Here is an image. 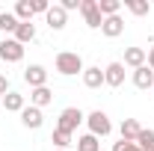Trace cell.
<instances>
[{"label": "cell", "instance_id": "1", "mask_svg": "<svg viewBox=\"0 0 154 151\" xmlns=\"http://www.w3.org/2000/svg\"><path fill=\"white\" fill-rule=\"evenodd\" d=\"M57 71L65 74V77L83 74V59H80V54H74V51H62V54H57Z\"/></svg>", "mask_w": 154, "mask_h": 151}, {"label": "cell", "instance_id": "2", "mask_svg": "<svg viewBox=\"0 0 154 151\" xmlns=\"http://www.w3.org/2000/svg\"><path fill=\"white\" fill-rule=\"evenodd\" d=\"M86 125H89V133L92 136H107V133L113 131V125H110V116L104 113V110H95V113H89L86 116Z\"/></svg>", "mask_w": 154, "mask_h": 151}, {"label": "cell", "instance_id": "3", "mask_svg": "<svg viewBox=\"0 0 154 151\" xmlns=\"http://www.w3.org/2000/svg\"><path fill=\"white\" fill-rule=\"evenodd\" d=\"M24 59V45L15 39H3L0 42V62H21Z\"/></svg>", "mask_w": 154, "mask_h": 151}, {"label": "cell", "instance_id": "4", "mask_svg": "<svg viewBox=\"0 0 154 151\" xmlns=\"http://www.w3.org/2000/svg\"><path fill=\"white\" fill-rule=\"evenodd\" d=\"M80 12H83L86 27H92V30H98V27L104 24V15H101V9H98V0H80Z\"/></svg>", "mask_w": 154, "mask_h": 151}, {"label": "cell", "instance_id": "5", "mask_svg": "<svg viewBox=\"0 0 154 151\" xmlns=\"http://www.w3.org/2000/svg\"><path fill=\"white\" fill-rule=\"evenodd\" d=\"M83 119H86V116L80 113L77 107H65V110L59 113V125H57V128H59V131H65V133H74L77 125H80Z\"/></svg>", "mask_w": 154, "mask_h": 151}, {"label": "cell", "instance_id": "6", "mask_svg": "<svg viewBox=\"0 0 154 151\" xmlns=\"http://www.w3.org/2000/svg\"><path fill=\"white\" fill-rule=\"evenodd\" d=\"M21 125H24V128H30V131H38V128L45 125L42 110H38V107H33V104H30V107H24V110H21Z\"/></svg>", "mask_w": 154, "mask_h": 151}, {"label": "cell", "instance_id": "7", "mask_svg": "<svg viewBox=\"0 0 154 151\" xmlns=\"http://www.w3.org/2000/svg\"><path fill=\"white\" fill-rule=\"evenodd\" d=\"M24 80L30 83V89L48 86V71H45V65H27V68H24Z\"/></svg>", "mask_w": 154, "mask_h": 151}, {"label": "cell", "instance_id": "8", "mask_svg": "<svg viewBox=\"0 0 154 151\" xmlns=\"http://www.w3.org/2000/svg\"><path fill=\"white\" fill-rule=\"evenodd\" d=\"M104 83L107 86H122L125 83V62H110L104 68Z\"/></svg>", "mask_w": 154, "mask_h": 151}, {"label": "cell", "instance_id": "9", "mask_svg": "<svg viewBox=\"0 0 154 151\" xmlns=\"http://www.w3.org/2000/svg\"><path fill=\"white\" fill-rule=\"evenodd\" d=\"M45 18H48V27H51V30H62V27L68 24V12L57 3V6H51V9H48V15H45Z\"/></svg>", "mask_w": 154, "mask_h": 151}, {"label": "cell", "instance_id": "10", "mask_svg": "<svg viewBox=\"0 0 154 151\" xmlns=\"http://www.w3.org/2000/svg\"><path fill=\"white\" fill-rule=\"evenodd\" d=\"M101 33L107 39H119L122 33H125V21L119 18V15H113V18H104V24H101Z\"/></svg>", "mask_w": 154, "mask_h": 151}, {"label": "cell", "instance_id": "11", "mask_svg": "<svg viewBox=\"0 0 154 151\" xmlns=\"http://www.w3.org/2000/svg\"><path fill=\"white\" fill-rule=\"evenodd\" d=\"M83 83H86V89H101V86H104V71H101V65L83 68Z\"/></svg>", "mask_w": 154, "mask_h": 151}, {"label": "cell", "instance_id": "12", "mask_svg": "<svg viewBox=\"0 0 154 151\" xmlns=\"http://www.w3.org/2000/svg\"><path fill=\"white\" fill-rule=\"evenodd\" d=\"M145 62H148V54H145L142 48H128V51H125V65H131L134 71L142 68Z\"/></svg>", "mask_w": 154, "mask_h": 151}, {"label": "cell", "instance_id": "13", "mask_svg": "<svg viewBox=\"0 0 154 151\" xmlns=\"http://www.w3.org/2000/svg\"><path fill=\"white\" fill-rule=\"evenodd\" d=\"M134 86L136 89H151L154 86V71L148 68V65H142V68L134 71Z\"/></svg>", "mask_w": 154, "mask_h": 151}, {"label": "cell", "instance_id": "14", "mask_svg": "<svg viewBox=\"0 0 154 151\" xmlns=\"http://www.w3.org/2000/svg\"><path fill=\"white\" fill-rule=\"evenodd\" d=\"M51 101H54V92H51L48 86H38V89H33V92H30V104H33V107H38V110H42V107H48Z\"/></svg>", "mask_w": 154, "mask_h": 151}, {"label": "cell", "instance_id": "15", "mask_svg": "<svg viewBox=\"0 0 154 151\" xmlns=\"http://www.w3.org/2000/svg\"><path fill=\"white\" fill-rule=\"evenodd\" d=\"M119 131H122V139H125V142H136V136L142 133V128H139V122H136V119H125Z\"/></svg>", "mask_w": 154, "mask_h": 151}, {"label": "cell", "instance_id": "16", "mask_svg": "<svg viewBox=\"0 0 154 151\" xmlns=\"http://www.w3.org/2000/svg\"><path fill=\"white\" fill-rule=\"evenodd\" d=\"M3 107H6V113H21L27 104H24V95L18 92H6L3 95Z\"/></svg>", "mask_w": 154, "mask_h": 151}, {"label": "cell", "instance_id": "17", "mask_svg": "<svg viewBox=\"0 0 154 151\" xmlns=\"http://www.w3.org/2000/svg\"><path fill=\"white\" fill-rule=\"evenodd\" d=\"M33 15H36V12H33V0H18V3H15V18H18L21 24H30Z\"/></svg>", "mask_w": 154, "mask_h": 151}, {"label": "cell", "instance_id": "18", "mask_svg": "<svg viewBox=\"0 0 154 151\" xmlns=\"http://www.w3.org/2000/svg\"><path fill=\"white\" fill-rule=\"evenodd\" d=\"M36 39V24L30 21V24H18V30H15V42L21 45H27V42H33Z\"/></svg>", "mask_w": 154, "mask_h": 151}, {"label": "cell", "instance_id": "19", "mask_svg": "<svg viewBox=\"0 0 154 151\" xmlns=\"http://www.w3.org/2000/svg\"><path fill=\"white\" fill-rule=\"evenodd\" d=\"M77 151H101V139L92 133H83V136H77Z\"/></svg>", "mask_w": 154, "mask_h": 151}, {"label": "cell", "instance_id": "20", "mask_svg": "<svg viewBox=\"0 0 154 151\" xmlns=\"http://www.w3.org/2000/svg\"><path fill=\"white\" fill-rule=\"evenodd\" d=\"M98 9H101L104 18H113V15H119V9H122V0H98Z\"/></svg>", "mask_w": 154, "mask_h": 151}, {"label": "cell", "instance_id": "21", "mask_svg": "<svg viewBox=\"0 0 154 151\" xmlns=\"http://www.w3.org/2000/svg\"><path fill=\"white\" fill-rule=\"evenodd\" d=\"M136 145H139V151H154V131L151 128L148 131L142 128V133L136 136Z\"/></svg>", "mask_w": 154, "mask_h": 151}, {"label": "cell", "instance_id": "22", "mask_svg": "<svg viewBox=\"0 0 154 151\" xmlns=\"http://www.w3.org/2000/svg\"><path fill=\"white\" fill-rule=\"evenodd\" d=\"M18 24L21 21L15 18V12H3V15H0V30H3V33H15Z\"/></svg>", "mask_w": 154, "mask_h": 151}, {"label": "cell", "instance_id": "23", "mask_svg": "<svg viewBox=\"0 0 154 151\" xmlns=\"http://www.w3.org/2000/svg\"><path fill=\"white\" fill-rule=\"evenodd\" d=\"M125 6H128V12H134V15H148V3L145 0H125Z\"/></svg>", "mask_w": 154, "mask_h": 151}, {"label": "cell", "instance_id": "24", "mask_svg": "<svg viewBox=\"0 0 154 151\" xmlns=\"http://www.w3.org/2000/svg\"><path fill=\"white\" fill-rule=\"evenodd\" d=\"M51 142H54V145H57V148H68V145H71V133H65V131H54V136H51Z\"/></svg>", "mask_w": 154, "mask_h": 151}, {"label": "cell", "instance_id": "25", "mask_svg": "<svg viewBox=\"0 0 154 151\" xmlns=\"http://www.w3.org/2000/svg\"><path fill=\"white\" fill-rule=\"evenodd\" d=\"M113 151H139V145H136V142H125V139H119V142L113 145Z\"/></svg>", "mask_w": 154, "mask_h": 151}, {"label": "cell", "instance_id": "26", "mask_svg": "<svg viewBox=\"0 0 154 151\" xmlns=\"http://www.w3.org/2000/svg\"><path fill=\"white\" fill-rule=\"evenodd\" d=\"M48 9H51L48 0H33V12H45V15H48Z\"/></svg>", "mask_w": 154, "mask_h": 151}, {"label": "cell", "instance_id": "27", "mask_svg": "<svg viewBox=\"0 0 154 151\" xmlns=\"http://www.w3.org/2000/svg\"><path fill=\"white\" fill-rule=\"evenodd\" d=\"M59 6H62L65 12H71V9H80V0H62Z\"/></svg>", "mask_w": 154, "mask_h": 151}, {"label": "cell", "instance_id": "28", "mask_svg": "<svg viewBox=\"0 0 154 151\" xmlns=\"http://www.w3.org/2000/svg\"><path fill=\"white\" fill-rule=\"evenodd\" d=\"M6 92H12L9 89V80H6V74H0V95H6Z\"/></svg>", "mask_w": 154, "mask_h": 151}, {"label": "cell", "instance_id": "29", "mask_svg": "<svg viewBox=\"0 0 154 151\" xmlns=\"http://www.w3.org/2000/svg\"><path fill=\"white\" fill-rule=\"evenodd\" d=\"M145 65H148V68H151V71H154V48H151V51H148V62H145Z\"/></svg>", "mask_w": 154, "mask_h": 151}, {"label": "cell", "instance_id": "30", "mask_svg": "<svg viewBox=\"0 0 154 151\" xmlns=\"http://www.w3.org/2000/svg\"><path fill=\"white\" fill-rule=\"evenodd\" d=\"M54 151H65V148H54Z\"/></svg>", "mask_w": 154, "mask_h": 151}]
</instances>
